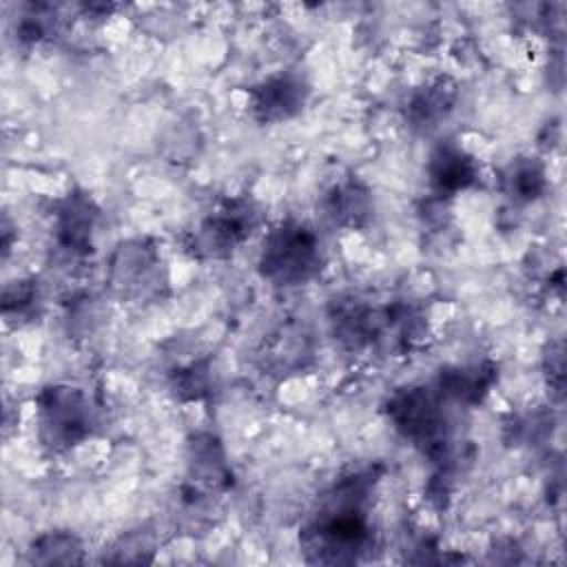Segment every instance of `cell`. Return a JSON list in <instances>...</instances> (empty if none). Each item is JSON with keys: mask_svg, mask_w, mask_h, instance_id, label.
Masks as SVG:
<instances>
[{"mask_svg": "<svg viewBox=\"0 0 567 567\" xmlns=\"http://www.w3.org/2000/svg\"><path fill=\"white\" fill-rule=\"evenodd\" d=\"M323 215L339 228L361 230L374 217L372 190L357 177L339 179L321 199Z\"/></svg>", "mask_w": 567, "mask_h": 567, "instance_id": "cell-11", "label": "cell"}, {"mask_svg": "<svg viewBox=\"0 0 567 567\" xmlns=\"http://www.w3.org/2000/svg\"><path fill=\"white\" fill-rule=\"evenodd\" d=\"M188 485L195 489L217 496L233 487V472L224 452L221 441L210 432H199L188 441Z\"/></svg>", "mask_w": 567, "mask_h": 567, "instance_id": "cell-10", "label": "cell"}, {"mask_svg": "<svg viewBox=\"0 0 567 567\" xmlns=\"http://www.w3.org/2000/svg\"><path fill=\"white\" fill-rule=\"evenodd\" d=\"M58 18L49 4H31L29 13L18 22V40L22 42H40L44 38H51L55 33Z\"/></svg>", "mask_w": 567, "mask_h": 567, "instance_id": "cell-20", "label": "cell"}, {"mask_svg": "<svg viewBox=\"0 0 567 567\" xmlns=\"http://www.w3.org/2000/svg\"><path fill=\"white\" fill-rule=\"evenodd\" d=\"M111 290L128 301H155L168 286L159 250L148 239L117 244L109 259Z\"/></svg>", "mask_w": 567, "mask_h": 567, "instance_id": "cell-6", "label": "cell"}, {"mask_svg": "<svg viewBox=\"0 0 567 567\" xmlns=\"http://www.w3.org/2000/svg\"><path fill=\"white\" fill-rule=\"evenodd\" d=\"M330 326L334 339L346 350L357 352L383 334V310H374L363 299L346 295L332 301Z\"/></svg>", "mask_w": 567, "mask_h": 567, "instance_id": "cell-9", "label": "cell"}, {"mask_svg": "<svg viewBox=\"0 0 567 567\" xmlns=\"http://www.w3.org/2000/svg\"><path fill=\"white\" fill-rule=\"evenodd\" d=\"M257 268L272 286L308 284L323 268L321 239L308 224L284 219L266 233Z\"/></svg>", "mask_w": 567, "mask_h": 567, "instance_id": "cell-3", "label": "cell"}, {"mask_svg": "<svg viewBox=\"0 0 567 567\" xmlns=\"http://www.w3.org/2000/svg\"><path fill=\"white\" fill-rule=\"evenodd\" d=\"M100 219V208L86 190L73 188L53 210L55 241L62 250L75 257H84L93 250V235Z\"/></svg>", "mask_w": 567, "mask_h": 567, "instance_id": "cell-8", "label": "cell"}, {"mask_svg": "<svg viewBox=\"0 0 567 567\" xmlns=\"http://www.w3.org/2000/svg\"><path fill=\"white\" fill-rule=\"evenodd\" d=\"M261 210L248 195L219 202L188 235L186 250L197 259L230 257L259 226Z\"/></svg>", "mask_w": 567, "mask_h": 567, "instance_id": "cell-5", "label": "cell"}, {"mask_svg": "<svg viewBox=\"0 0 567 567\" xmlns=\"http://www.w3.org/2000/svg\"><path fill=\"white\" fill-rule=\"evenodd\" d=\"M498 377L494 363H476L465 368H445L436 377V390L443 399L461 405H476L485 399Z\"/></svg>", "mask_w": 567, "mask_h": 567, "instance_id": "cell-14", "label": "cell"}, {"mask_svg": "<svg viewBox=\"0 0 567 567\" xmlns=\"http://www.w3.org/2000/svg\"><path fill=\"white\" fill-rule=\"evenodd\" d=\"M545 370L549 379V388L556 392L558 401L563 399V388H565V374H563V343H549V350L545 354Z\"/></svg>", "mask_w": 567, "mask_h": 567, "instance_id": "cell-21", "label": "cell"}, {"mask_svg": "<svg viewBox=\"0 0 567 567\" xmlns=\"http://www.w3.org/2000/svg\"><path fill=\"white\" fill-rule=\"evenodd\" d=\"M385 414L405 441L421 450L432 463L441 465V472L452 467V427L436 388L408 385L396 390L385 403Z\"/></svg>", "mask_w": 567, "mask_h": 567, "instance_id": "cell-2", "label": "cell"}, {"mask_svg": "<svg viewBox=\"0 0 567 567\" xmlns=\"http://www.w3.org/2000/svg\"><path fill=\"white\" fill-rule=\"evenodd\" d=\"M427 177L439 197H454L478 182V166L461 146L443 142L430 155Z\"/></svg>", "mask_w": 567, "mask_h": 567, "instance_id": "cell-12", "label": "cell"}, {"mask_svg": "<svg viewBox=\"0 0 567 567\" xmlns=\"http://www.w3.org/2000/svg\"><path fill=\"white\" fill-rule=\"evenodd\" d=\"M454 104H456V84L445 75L434 78L410 93L403 109L405 122L410 128L419 133H430L450 117V113L454 111Z\"/></svg>", "mask_w": 567, "mask_h": 567, "instance_id": "cell-13", "label": "cell"}, {"mask_svg": "<svg viewBox=\"0 0 567 567\" xmlns=\"http://www.w3.org/2000/svg\"><path fill=\"white\" fill-rule=\"evenodd\" d=\"M310 97V82L297 71H281L255 84L248 93L252 117L259 124H281L297 117Z\"/></svg>", "mask_w": 567, "mask_h": 567, "instance_id": "cell-7", "label": "cell"}, {"mask_svg": "<svg viewBox=\"0 0 567 567\" xmlns=\"http://www.w3.org/2000/svg\"><path fill=\"white\" fill-rule=\"evenodd\" d=\"M171 390L179 401H202L210 392V361H193L171 374Z\"/></svg>", "mask_w": 567, "mask_h": 567, "instance_id": "cell-18", "label": "cell"}, {"mask_svg": "<svg viewBox=\"0 0 567 567\" xmlns=\"http://www.w3.org/2000/svg\"><path fill=\"white\" fill-rule=\"evenodd\" d=\"M35 405L40 439L53 452L80 445L97 427V408L82 388L47 385L40 390Z\"/></svg>", "mask_w": 567, "mask_h": 567, "instance_id": "cell-4", "label": "cell"}, {"mask_svg": "<svg viewBox=\"0 0 567 567\" xmlns=\"http://www.w3.org/2000/svg\"><path fill=\"white\" fill-rule=\"evenodd\" d=\"M27 560L35 565H58V563H82L84 547L82 540L64 529H51L31 540L27 549Z\"/></svg>", "mask_w": 567, "mask_h": 567, "instance_id": "cell-16", "label": "cell"}, {"mask_svg": "<svg viewBox=\"0 0 567 567\" xmlns=\"http://www.w3.org/2000/svg\"><path fill=\"white\" fill-rule=\"evenodd\" d=\"M155 554V536L151 532L137 529L122 536L104 556L106 563H151Z\"/></svg>", "mask_w": 567, "mask_h": 567, "instance_id": "cell-19", "label": "cell"}, {"mask_svg": "<svg viewBox=\"0 0 567 567\" xmlns=\"http://www.w3.org/2000/svg\"><path fill=\"white\" fill-rule=\"evenodd\" d=\"M547 184L549 182H547L545 164L532 155H520L512 159L501 175V186L505 195L516 204L536 202L538 197L545 195Z\"/></svg>", "mask_w": 567, "mask_h": 567, "instance_id": "cell-15", "label": "cell"}, {"mask_svg": "<svg viewBox=\"0 0 567 567\" xmlns=\"http://www.w3.org/2000/svg\"><path fill=\"white\" fill-rule=\"evenodd\" d=\"M2 315L7 323L22 326L40 315V290L35 281H16L4 288Z\"/></svg>", "mask_w": 567, "mask_h": 567, "instance_id": "cell-17", "label": "cell"}, {"mask_svg": "<svg viewBox=\"0 0 567 567\" xmlns=\"http://www.w3.org/2000/svg\"><path fill=\"white\" fill-rule=\"evenodd\" d=\"M379 483L377 467L339 476L321 496L299 532L308 563L352 565L374 549L372 496Z\"/></svg>", "mask_w": 567, "mask_h": 567, "instance_id": "cell-1", "label": "cell"}]
</instances>
